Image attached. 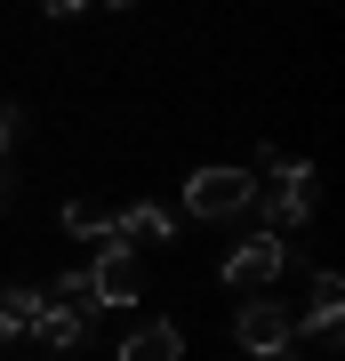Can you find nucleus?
Wrapping results in <instances>:
<instances>
[{
    "label": "nucleus",
    "mask_w": 345,
    "mask_h": 361,
    "mask_svg": "<svg viewBox=\"0 0 345 361\" xmlns=\"http://www.w3.org/2000/svg\"><path fill=\"white\" fill-rule=\"evenodd\" d=\"M249 177H273V193L257 185V209H265V233H282V241H289V233H297V225L313 217V161L265 153V161L249 169Z\"/></svg>",
    "instance_id": "f257e3e1"
},
{
    "label": "nucleus",
    "mask_w": 345,
    "mask_h": 361,
    "mask_svg": "<svg viewBox=\"0 0 345 361\" xmlns=\"http://www.w3.org/2000/svg\"><path fill=\"white\" fill-rule=\"evenodd\" d=\"M249 209H257V177H249L241 161H209V169L185 177V217L225 225V217H249Z\"/></svg>",
    "instance_id": "f03ea898"
},
{
    "label": "nucleus",
    "mask_w": 345,
    "mask_h": 361,
    "mask_svg": "<svg viewBox=\"0 0 345 361\" xmlns=\"http://www.w3.org/2000/svg\"><path fill=\"white\" fill-rule=\"evenodd\" d=\"M73 281H80V297H89V313H104V305H137L145 273H137V257H128V249H97Z\"/></svg>",
    "instance_id": "7ed1b4c3"
},
{
    "label": "nucleus",
    "mask_w": 345,
    "mask_h": 361,
    "mask_svg": "<svg viewBox=\"0 0 345 361\" xmlns=\"http://www.w3.org/2000/svg\"><path fill=\"white\" fill-rule=\"evenodd\" d=\"M282 273H289V241L282 233H249V241L225 249V281L233 289H273Z\"/></svg>",
    "instance_id": "20e7f679"
},
{
    "label": "nucleus",
    "mask_w": 345,
    "mask_h": 361,
    "mask_svg": "<svg viewBox=\"0 0 345 361\" xmlns=\"http://www.w3.org/2000/svg\"><path fill=\"white\" fill-rule=\"evenodd\" d=\"M233 345L257 353V361L282 353V345H297V313H289V305H273V297H249V305L233 313Z\"/></svg>",
    "instance_id": "39448f33"
},
{
    "label": "nucleus",
    "mask_w": 345,
    "mask_h": 361,
    "mask_svg": "<svg viewBox=\"0 0 345 361\" xmlns=\"http://www.w3.org/2000/svg\"><path fill=\"white\" fill-rule=\"evenodd\" d=\"M161 241H177V217L153 201H128L113 209V233H104V249H128V257H145V249H161Z\"/></svg>",
    "instance_id": "423d86ee"
},
{
    "label": "nucleus",
    "mask_w": 345,
    "mask_h": 361,
    "mask_svg": "<svg viewBox=\"0 0 345 361\" xmlns=\"http://www.w3.org/2000/svg\"><path fill=\"white\" fill-rule=\"evenodd\" d=\"M89 322H97V313L64 305V297H40V322H32V337H40V345H49V353H73L80 337H89Z\"/></svg>",
    "instance_id": "0eeeda50"
},
{
    "label": "nucleus",
    "mask_w": 345,
    "mask_h": 361,
    "mask_svg": "<svg viewBox=\"0 0 345 361\" xmlns=\"http://www.w3.org/2000/svg\"><path fill=\"white\" fill-rule=\"evenodd\" d=\"M337 313H345V281L321 265V273H313V305H305V322H297V329H305L313 345H337Z\"/></svg>",
    "instance_id": "6e6552de"
},
{
    "label": "nucleus",
    "mask_w": 345,
    "mask_h": 361,
    "mask_svg": "<svg viewBox=\"0 0 345 361\" xmlns=\"http://www.w3.org/2000/svg\"><path fill=\"white\" fill-rule=\"evenodd\" d=\"M121 361H185V329L177 322H137L121 337Z\"/></svg>",
    "instance_id": "1a4fd4ad"
},
{
    "label": "nucleus",
    "mask_w": 345,
    "mask_h": 361,
    "mask_svg": "<svg viewBox=\"0 0 345 361\" xmlns=\"http://www.w3.org/2000/svg\"><path fill=\"white\" fill-rule=\"evenodd\" d=\"M64 233L104 249V233H113V209H104V201H64Z\"/></svg>",
    "instance_id": "9d476101"
},
{
    "label": "nucleus",
    "mask_w": 345,
    "mask_h": 361,
    "mask_svg": "<svg viewBox=\"0 0 345 361\" xmlns=\"http://www.w3.org/2000/svg\"><path fill=\"white\" fill-rule=\"evenodd\" d=\"M40 322V289H0V337H32Z\"/></svg>",
    "instance_id": "9b49d317"
},
{
    "label": "nucleus",
    "mask_w": 345,
    "mask_h": 361,
    "mask_svg": "<svg viewBox=\"0 0 345 361\" xmlns=\"http://www.w3.org/2000/svg\"><path fill=\"white\" fill-rule=\"evenodd\" d=\"M8 177H16V113H0V209H8Z\"/></svg>",
    "instance_id": "f8f14e48"
},
{
    "label": "nucleus",
    "mask_w": 345,
    "mask_h": 361,
    "mask_svg": "<svg viewBox=\"0 0 345 361\" xmlns=\"http://www.w3.org/2000/svg\"><path fill=\"white\" fill-rule=\"evenodd\" d=\"M265 361H297V345H282V353H265Z\"/></svg>",
    "instance_id": "ddd939ff"
},
{
    "label": "nucleus",
    "mask_w": 345,
    "mask_h": 361,
    "mask_svg": "<svg viewBox=\"0 0 345 361\" xmlns=\"http://www.w3.org/2000/svg\"><path fill=\"white\" fill-rule=\"evenodd\" d=\"M0 113H8V104H0Z\"/></svg>",
    "instance_id": "4468645a"
}]
</instances>
